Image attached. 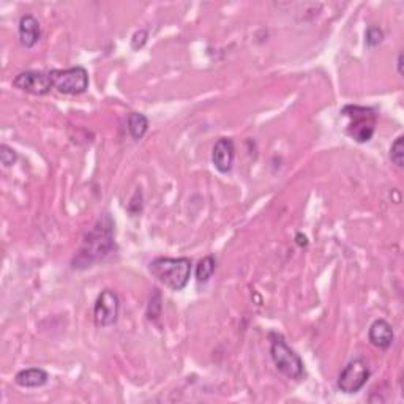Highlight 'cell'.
I'll list each match as a JSON object with an SVG mask.
<instances>
[{"mask_svg":"<svg viewBox=\"0 0 404 404\" xmlns=\"http://www.w3.org/2000/svg\"><path fill=\"white\" fill-rule=\"evenodd\" d=\"M191 270H193V264L188 258L160 256L149 264V272L156 278V282L175 292L185 289V286L188 284Z\"/></svg>","mask_w":404,"mask_h":404,"instance_id":"2","label":"cell"},{"mask_svg":"<svg viewBox=\"0 0 404 404\" xmlns=\"http://www.w3.org/2000/svg\"><path fill=\"white\" fill-rule=\"evenodd\" d=\"M341 114L349 120L346 125V134L359 144L369 142L376 132V112L371 108L347 105L341 109Z\"/></svg>","mask_w":404,"mask_h":404,"instance_id":"4","label":"cell"},{"mask_svg":"<svg viewBox=\"0 0 404 404\" xmlns=\"http://www.w3.org/2000/svg\"><path fill=\"white\" fill-rule=\"evenodd\" d=\"M149 40V32L146 29H139L133 33L132 37V50L133 51H141L144 46H146Z\"/></svg>","mask_w":404,"mask_h":404,"instance_id":"18","label":"cell"},{"mask_svg":"<svg viewBox=\"0 0 404 404\" xmlns=\"http://www.w3.org/2000/svg\"><path fill=\"white\" fill-rule=\"evenodd\" d=\"M270 357L273 365L287 379L300 381L305 376V365L300 355L287 346L283 337L270 333Z\"/></svg>","mask_w":404,"mask_h":404,"instance_id":"3","label":"cell"},{"mask_svg":"<svg viewBox=\"0 0 404 404\" xmlns=\"http://www.w3.org/2000/svg\"><path fill=\"white\" fill-rule=\"evenodd\" d=\"M13 87L18 88L21 92L30 93V95H47L52 91V79L50 71H37V70H27L19 73L18 76L13 79Z\"/></svg>","mask_w":404,"mask_h":404,"instance_id":"8","label":"cell"},{"mask_svg":"<svg viewBox=\"0 0 404 404\" xmlns=\"http://www.w3.org/2000/svg\"><path fill=\"white\" fill-rule=\"evenodd\" d=\"M120 313V299L117 292L112 289H105L100 292V296L93 306V323L100 328L111 327L119 319Z\"/></svg>","mask_w":404,"mask_h":404,"instance_id":"7","label":"cell"},{"mask_svg":"<svg viewBox=\"0 0 404 404\" xmlns=\"http://www.w3.org/2000/svg\"><path fill=\"white\" fill-rule=\"evenodd\" d=\"M393 327L390 325L386 319H376L374 323L369 325L368 330V340L373 346L379 349H387L393 343Z\"/></svg>","mask_w":404,"mask_h":404,"instance_id":"11","label":"cell"},{"mask_svg":"<svg viewBox=\"0 0 404 404\" xmlns=\"http://www.w3.org/2000/svg\"><path fill=\"white\" fill-rule=\"evenodd\" d=\"M18 33L21 45H23L25 50H32L41 38V27L38 19L32 15L21 16L18 24Z\"/></svg>","mask_w":404,"mask_h":404,"instance_id":"10","label":"cell"},{"mask_svg":"<svg viewBox=\"0 0 404 404\" xmlns=\"http://www.w3.org/2000/svg\"><path fill=\"white\" fill-rule=\"evenodd\" d=\"M50 374L43 368H27L21 369L15 376L16 386L23 388H40L47 384Z\"/></svg>","mask_w":404,"mask_h":404,"instance_id":"12","label":"cell"},{"mask_svg":"<svg viewBox=\"0 0 404 404\" xmlns=\"http://www.w3.org/2000/svg\"><path fill=\"white\" fill-rule=\"evenodd\" d=\"M369 376H371V371H369L367 362L364 359H354L341 369L337 381V387L340 392L346 395H354L367 386Z\"/></svg>","mask_w":404,"mask_h":404,"instance_id":"6","label":"cell"},{"mask_svg":"<svg viewBox=\"0 0 404 404\" xmlns=\"http://www.w3.org/2000/svg\"><path fill=\"white\" fill-rule=\"evenodd\" d=\"M114 246V220L109 214H103L86 234L78 253L73 258L71 269L82 270L92 267L111 255Z\"/></svg>","mask_w":404,"mask_h":404,"instance_id":"1","label":"cell"},{"mask_svg":"<svg viewBox=\"0 0 404 404\" xmlns=\"http://www.w3.org/2000/svg\"><path fill=\"white\" fill-rule=\"evenodd\" d=\"M396 67H398V73L403 74V54L400 52L398 57H396Z\"/></svg>","mask_w":404,"mask_h":404,"instance_id":"20","label":"cell"},{"mask_svg":"<svg viewBox=\"0 0 404 404\" xmlns=\"http://www.w3.org/2000/svg\"><path fill=\"white\" fill-rule=\"evenodd\" d=\"M215 269H217V261L214 256L209 255V256L202 258L196 265V282L200 284L209 283L212 275H214Z\"/></svg>","mask_w":404,"mask_h":404,"instance_id":"14","label":"cell"},{"mask_svg":"<svg viewBox=\"0 0 404 404\" xmlns=\"http://www.w3.org/2000/svg\"><path fill=\"white\" fill-rule=\"evenodd\" d=\"M384 40V30L378 25H369L365 33V43L368 47H376Z\"/></svg>","mask_w":404,"mask_h":404,"instance_id":"16","label":"cell"},{"mask_svg":"<svg viewBox=\"0 0 404 404\" xmlns=\"http://www.w3.org/2000/svg\"><path fill=\"white\" fill-rule=\"evenodd\" d=\"M390 160L393 164H396L398 168H403L404 164V138L398 136L390 147Z\"/></svg>","mask_w":404,"mask_h":404,"instance_id":"15","label":"cell"},{"mask_svg":"<svg viewBox=\"0 0 404 404\" xmlns=\"http://www.w3.org/2000/svg\"><path fill=\"white\" fill-rule=\"evenodd\" d=\"M236 160V146L234 141L229 138H220L212 150V163H214L215 169L221 174L231 173L232 166H234Z\"/></svg>","mask_w":404,"mask_h":404,"instance_id":"9","label":"cell"},{"mask_svg":"<svg viewBox=\"0 0 404 404\" xmlns=\"http://www.w3.org/2000/svg\"><path fill=\"white\" fill-rule=\"evenodd\" d=\"M297 243L300 245V246H306L308 245V238H306V236H304V234H297Z\"/></svg>","mask_w":404,"mask_h":404,"instance_id":"19","label":"cell"},{"mask_svg":"<svg viewBox=\"0 0 404 404\" xmlns=\"http://www.w3.org/2000/svg\"><path fill=\"white\" fill-rule=\"evenodd\" d=\"M149 129V119L141 112H132L128 115V132L134 141L142 139Z\"/></svg>","mask_w":404,"mask_h":404,"instance_id":"13","label":"cell"},{"mask_svg":"<svg viewBox=\"0 0 404 404\" xmlns=\"http://www.w3.org/2000/svg\"><path fill=\"white\" fill-rule=\"evenodd\" d=\"M16 161H18L16 150L10 146H6V144H2V146H0V163L4 164V168L15 166Z\"/></svg>","mask_w":404,"mask_h":404,"instance_id":"17","label":"cell"},{"mask_svg":"<svg viewBox=\"0 0 404 404\" xmlns=\"http://www.w3.org/2000/svg\"><path fill=\"white\" fill-rule=\"evenodd\" d=\"M52 87L64 95H81L88 88V73L84 67H71L67 70H51Z\"/></svg>","mask_w":404,"mask_h":404,"instance_id":"5","label":"cell"}]
</instances>
